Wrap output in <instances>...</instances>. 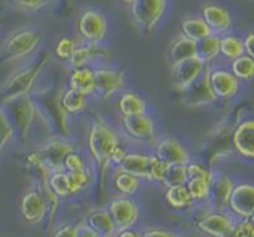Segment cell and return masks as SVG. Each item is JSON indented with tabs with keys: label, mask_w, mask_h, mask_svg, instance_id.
I'll return each instance as SVG.
<instances>
[{
	"label": "cell",
	"mask_w": 254,
	"mask_h": 237,
	"mask_svg": "<svg viewBox=\"0 0 254 237\" xmlns=\"http://www.w3.org/2000/svg\"><path fill=\"white\" fill-rule=\"evenodd\" d=\"M121 143L122 139L119 133L108 119L102 115H95L92 118L87 134V149L98 166L100 186L103 191L106 189V176L109 169L114 166V156Z\"/></svg>",
	"instance_id": "obj_1"
},
{
	"label": "cell",
	"mask_w": 254,
	"mask_h": 237,
	"mask_svg": "<svg viewBox=\"0 0 254 237\" xmlns=\"http://www.w3.org/2000/svg\"><path fill=\"white\" fill-rule=\"evenodd\" d=\"M50 50H39L35 56L20 63L0 86V105L29 95L51 61Z\"/></svg>",
	"instance_id": "obj_2"
},
{
	"label": "cell",
	"mask_w": 254,
	"mask_h": 237,
	"mask_svg": "<svg viewBox=\"0 0 254 237\" xmlns=\"http://www.w3.org/2000/svg\"><path fill=\"white\" fill-rule=\"evenodd\" d=\"M63 87L56 81L37 83L31 92V98L37 106L39 121L56 133V136L68 137V115L61 105Z\"/></svg>",
	"instance_id": "obj_3"
},
{
	"label": "cell",
	"mask_w": 254,
	"mask_h": 237,
	"mask_svg": "<svg viewBox=\"0 0 254 237\" xmlns=\"http://www.w3.org/2000/svg\"><path fill=\"white\" fill-rule=\"evenodd\" d=\"M45 31L37 25H23L12 31L0 45V64H20L41 50Z\"/></svg>",
	"instance_id": "obj_4"
},
{
	"label": "cell",
	"mask_w": 254,
	"mask_h": 237,
	"mask_svg": "<svg viewBox=\"0 0 254 237\" xmlns=\"http://www.w3.org/2000/svg\"><path fill=\"white\" fill-rule=\"evenodd\" d=\"M76 31L81 42L103 44L109 32L106 13L98 7H87L81 10L76 20Z\"/></svg>",
	"instance_id": "obj_5"
},
{
	"label": "cell",
	"mask_w": 254,
	"mask_h": 237,
	"mask_svg": "<svg viewBox=\"0 0 254 237\" xmlns=\"http://www.w3.org/2000/svg\"><path fill=\"white\" fill-rule=\"evenodd\" d=\"M167 6L169 0H135L129 6L134 25L145 35L153 34L164 18Z\"/></svg>",
	"instance_id": "obj_6"
},
{
	"label": "cell",
	"mask_w": 254,
	"mask_h": 237,
	"mask_svg": "<svg viewBox=\"0 0 254 237\" xmlns=\"http://www.w3.org/2000/svg\"><path fill=\"white\" fill-rule=\"evenodd\" d=\"M1 106L4 108L6 114L12 121V124L16 130V136L22 141H26L32 127H34V122L39 119L37 106L34 103V99L31 98V93L20 96L18 99H13Z\"/></svg>",
	"instance_id": "obj_7"
},
{
	"label": "cell",
	"mask_w": 254,
	"mask_h": 237,
	"mask_svg": "<svg viewBox=\"0 0 254 237\" xmlns=\"http://www.w3.org/2000/svg\"><path fill=\"white\" fill-rule=\"evenodd\" d=\"M119 127L127 139L137 144L154 146L158 139L156 121L148 112L134 117H119Z\"/></svg>",
	"instance_id": "obj_8"
},
{
	"label": "cell",
	"mask_w": 254,
	"mask_h": 237,
	"mask_svg": "<svg viewBox=\"0 0 254 237\" xmlns=\"http://www.w3.org/2000/svg\"><path fill=\"white\" fill-rule=\"evenodd\" d=\"M96 93L95 98L108 100L119 95L125 89V72L109 64H100L95 67Z\"/></svg>",
	"instance_id": "obj_9"
},
{
	"label": "cell",
	"mask_w": 254,
	"mask_h": 237,
	"mask_svg": "<svg viewBox=\"0 0 254 237\" xmlns=\"http://www.w3.org/2000/svg\"><path fill=\"white\" fill-rule=\"evenodd\" d=\"M74 150H77L76 144L63 136H51L38 149L39 155L51 172L64 169V160L67 155Z\"/></svg>",
	"instance_id": "obj_10"
},
{
	"label": "cell",
	"mask_w": 254,
	"mask_h": 237,
	"mask_svg": "<svg viewBox=\"0 0 254 237\" xmlns=\"http://www.w3.org/2000/svg\"><path fill=\"white\" fill-rule=\"evenodd\" d=\"M108 211L115 223L118 232L135 227L141 216L139 205L137 202L131 197L124 195L114 198L108 205Z\"/></svg>",
	"instance_id": "obj_11"
},
{
	"label": "cell",
	"mask_w": 254,
	"mask_h": 237,
	"mask_svg": "<svg viewBox=\"0 0 254 237\" xmlns=\"http://www.w3.org/2000/svg\"><path fill=\"white\" fill-rule=\"evenodd\" d=\"M20 214L29 224H41L50 214V205L41 188H31L20 198Z\"/></svg>",
	"instance_id": "obj_12"
},
{
	"label": "cell",
	"mask_w": 254,
	"mask_h": 237,
	"mask_svg": "<svg viewBox=\"0 0 254 237\" xmlns=\"http://www.w3.org/2000/svg\"><path fill=\"white\" fill-rule=\"evenodd\" d=\"M209 75H211V67L206 66L203 73L197 79L193 80L183 92H180L183 102L188 106H203L218 100L215 92L211 86Z\"/></svg>",
	"instance_id": "obj_13"
},
{
	"label": "cell",
	"mask_w": 254,
	"mask_h": 237,
	"mask_svg": "<svg viewBox=\"0 0 254 237\" xmlns=\"http://www.w3.org/2000/svg\"><path fill=\"white\" fill-rule=\"evenodd\" d=\"M111 51L103 44H89L78 41L77 48L74 50L71 59L68 60L70 69L92 66L96 67L100 64H108L111 60Z\"/></svg>",
	"instance_id": "obj_14"
},
{
	"label": "cell",
	"mask_w": 254,
	"mask_h": 237,
	"mask_svg": "<svg viewBox=\"0 0 254 237\" xmlns=\"http://www.w3.org/2000/svg\"><path fill=\"white\" fill-rule=\"evenodd\" d=\"M153 147H154L153 155L169 166L188 164L190 161L189 150L175 137L166 136V137L157 139Z\"/></svg>",
	"instance_id": "obj_15"
},
{
	"label": "cell",
	"mask_w": 254,
	"mask_h": 237,
	"mask_svg": "<svg viewBox=\"0 0 254 237\" xmlns=\"http://www.w3.org/2000/svg\"><path fill=\"white\" fill-rule=\"evenodd\" d=\"M206 66L208 64L202 63L197 57L183 60L170 66V76H172L173 87L179 92H183L193 80L197 79L203 73Z\"/></svg>",
	"instance_id": "obj_16"
},
{
	"label": "cell",
	"mask_w": 254,
	"mask_h": 237,
	"mask_svg": "<svg viewBox=\"0 0 254 237\" xmlns=\"http://www.w3.org/2000/svg\"><path fill=\"white\" fill-rule=\"evenodd\" d=\"M230 211L241 220H254V185L253 183H238L234 185L231 192Z\"/></svg>",
	"instance_id": "obj_17"
},
{
	"label": "cell",
	"mask_w": 254,
	"mask_h": 237,
	"mask_svg": "<svg viewBox=\"0 0 254 237\" xmlns=\"http://www.w3.org/2000/svg\"><path fill=\"white\" fill-rule=\"evenodd\" d=\"M234 189V182L225 173H214L209 183L208 201L214 211H224L228 208L231 192Z\"/></svg>",
	"instance_id": "obj_18"
},
{
	"label": "cell",
	"mask_w": 254,
	"mask_h": 237,
	"mask_svg": "<svg viewBox=\"0 0 254 237\" xmlns=\"http://www.w3.org/2000/svg\"><path fill=\"white\" fill-rule=\"evenodd\" d=\"M202 18L215 35H225L233 28V16L227 7L216 3H208L202 7Z\"/></svg>",
	"instance_id": "obj_19"
},
{
	"label": "cell",
	"mask_w": 254,
	"mask_h": 237,
	"mask_svg": "<svg viewBox=\"0 0 254 237\" xmlns=\"http://www.w3.org/2000/svg\"><path fill=\"white\" fill-rule=\"evenodd\" d=\"M209 80L218 99L230 100L235 98L240 92V80L235 78L231 70L211 69Z\"/></svg>",
	"instance_id": "obj_20"
},
{
	"label": "cell",
	"mask_w": 254,
	"mask_h": 237,
	"mask_svg": "<svg viewBox=\"0 0 254 237\" xmlns=\"http://www.w3.org/2000/svg\"><path fill=\"white\" fill-rule=\"evenodd\" d=\"M234 218L230 214H225L224 211H214L211 214H206L197 223L196 227L199 232L212 237H224L227 233L231 232L234 227Z\"/></svg>",
	"instance_id": "obj_21"
},
{
	"label": "cell",
	"mask_w": 254,
	"mask_h": 237,
	"mask_svg": "<svg viewBox=\"0 0 254 237\" xmlns=\"http://www.w3.org/2000/svg\"><path fill=\"white\" fill-rule=\"evenodd\" d=\"M235 152L246 158H254V119H244L233 133Z\"/></svg>",
	"instance_id": "obj_22"
},
{
	"label": "cell",
	"mask_w": 254,
	"mask_h": 237,
	"mask_svg": "<svg viewBox=\"0 0 254 237\" xmlns=\"http://www.w3.org/2000/svg\"><path fill=\"white\" fill-rule=\"evenodd\" d=\"M68 87L81 92L89 98H95L96 93V80H95V67L86 66L70 69L68 75Z\"/></svg>",
	"instance_id": "obj_23"
},
{
	"label": "cell",
	"mask_w": 254,
	"mask_h": 237,
	"mask_svg": "<svg viewBox=\"0 0 254 237\" xmlns=\"http://www.w3.org/2000/svg\"><path fill=\"white\" fill-rule=\"evenodd\" d=\"M150 163H151V155H145L139 152H128L127 156L122 158V161L115 169L131 173L141 180L142 179L150 180Z\"/></svg>",
	"instance_id": "obj_24"
},
{
	"label": "cell",
	"mask_w": 254,
	"mask_h": 237,
	"mask_svg": "<svg viewBox=\"0 0 254 237\" xmlns=\"http://www.w3.org/2000/svg\"><path fill=\"white\" fill-rule=\"evenodd\" d=\"M119 117H134L148 112V102L135 90H122L118 98Z\"/></svg>",
	"instance_id": "obj_25"
},
{
	"label": "cell",
	"mask_w": 254,
	"mask_h": 237,
	"mask_svg": "<svg viewBox=\"0 0 254 237\" xmlns=\"http://www.w3.org/2000/svg\"><path fill=\"white\" fill-rule=\"evenodd\" d=\"M93 232H96L99 237H115L118 230L115 227V223L111 217L108 208H96L92 210L84 221Z\"/></svg>",
	"instance_id": "obj_26"
},
{
	"label": "cell",
	"mask_w": 254,
	"mask_h": 237,
	"mask_svg": "<svg viewBox=\"0 0 254 237\" xmlns=\"http://www.w3.org/2000/svg\"><path fill=\"white\" fill-rule=\"evenodd\" d=\"M192 57H196V41L180 34L170 42L167 50V60L170 66Z\"/></svg>",
	"instance_id": "obj_27"
},
{
	"label": "cell",
	"mask_w": 254,
	"mask_h": 237,
	"mask_svg": "<svg viewBox=\"0 0 254 237\" xmlns=\"http://www.w3.org/2000/svg\"><path fill=\"white\" fill-rule=\"evenodd\" d=\"M89 102H90V98L83 95L78 90H74L71 87H67L63 90L61 105L68 117H77V115L84 114L89 108Z\"/></svg>",
	"instance_id": "obj_28"
},
{
	"label": "cell",
	"mask_w": 254,
	"mask_h": 237,
	"mask_svg": "<svg viewBox=\"0 0 254 237\" xmlns=\"http://www.w3.org/2000/svg\"><path fill=\"white\" fill-rule=\"evenodd\" d=\"M48 185L53 189V192L61 199V198H71L78 195L77 188L73 183V179L70 173L64 169L61 170H54L50 173L48 178Z\"/></svg>",
	"instance_id": "obj_29"
},
{
	"label": "cell",
	"mask_w": 254,
	"mask_h": 237,
	"mask_svg": "<svg viewBox=\"0 0 254 237\" xmlns=\"http://www.w3.org/2000/svg\"><path fill=\"white\" fill-rule=\"evenodd\" d=\"M164 198H166V202L169 204V207H172L173 210H177V211L188 210L195 204V201L192 199L188 188H186V183L167 186Z\"/></svg>",
	"instance_id": "obj_30"
},
{
	"label": "cell",
	"mask_w": 254,
	"mask_h": 237,
	"mask_svg": "<svg viewBox=\"0 0 254 237\" xmlns=\"http://www.w3.org/2000/svg\"><path fill=\"white\" fill-rule=\"evenodd\" d=\"M180 31L185 37L193 41L202 40L212 34L202 16H186L180 23Z\"/></svg>",
	"instance_id": "obj_31"
},
{
	"label": "cell",
	"mask_w": 254,
	"mask_h": 237,
	"mask_svg": "<svg viewBox=\"0 0 254 237\" xmlns=\"http://www.w3.org/2000/svg\"><path fill=\"white\" fill-rule=\"evenodd\" d=\"M112 183H114V188H115V191L119 195L132 197V195L137 194L139 186H141V179L131 175V173H127V172H122L119 169H115Z\"/></svg>",
	"instance_id": "obj_32"
},
{
	"label": "cell",
	"mask_w": 254,
	"mask_h": 237,
	"mask_svg": "<svg viewBox=\"0 0 254 237\" xmlns=\"http://www.w3.org/2000/svg\"><path fill=\"white\" fill-rule=\"evenodd\" d=\"M219 44L221 37L215 34H211L202 40L196 41V57L202 63L209 64L219 56Z\"/></svg>",
	"instance_id": "obj_33"
},
{
	"label": "cell",
	"mask_w": 254,
	"mask_h": 237,
	"mask_svg": "<svg viewBox=\"0 0 254 237\" xmlns=\"http://www.w3.org/2000/svg\"><path fill=\"white\" fill-rule=\"evenodd\" d=\"M243 54H244V41L241 40L240 37L230 35V34L221 35L219 56L233 61V60L238 59Z\"/></svg>",
	"instance_id": "obj_34"
},
{
	"label": "cell",
	"mask_w": 254,
	"mask_h": 237,
	"mask_svg": "<svg viewBox=\"0 0 254 237\" xmlns=\"http://www.w3.org/2000/svg\"><path fill=\"white\" fill-rule=\"evenodd\" d=\"M231 72L238 80L254 79V60L247 54L240 56L231 61Z\"/></svg>",
	"instance_id": "obj_35"
},
{
	"label": "cell",
	"mask_w": 254,
	"mask_h": 237,
	"mask_svg": "<svg viewBox=\"0 0 254 237\" xmlns=\"http://www.w3.org/2000/svg\"><path fill=\"white\" fill-rule=\"evenodd\" d=\"M15 137H16V130L9 115L6 114L4 108L0 105V155L12 143V140H15Z\"/></svg>",
	"instance_id": "obj_36"
},
{
	"label": "cell",
	"mask_w": 254,
	"mask_h": 237,
	"mask_svg": "<svg viewBox=\"0 0 254 237\" xmlns=\"http://www.w3.org/2000/svg\"><path fill=\"white\" fill-rule=\"evenodd\" d=\"M209 183L211 180L203 178H189L186 182V188L195 202H206L209 195Z\"/></svg>",
	"instance_id": "obj_37"
},
{
	"label": "cell",
	"mask_w": 254,
	"mask_h": 237,
	"mask_svg": "<svg viewBox=\"0 0 254 237\" xmlns=\"http://www.w3.org/2000/svg\"><path fill=\"white\" fill-rule=\"evenodd\" d=\"M56 0H7V3L19 10V12H25V13H35L39 10H44L45 7L51 6Z\"/></svg>",
	"instance_id": "obj_38"
},
{
	"label": "cell",
	"mask_w": 254,
	"mask_h": 237,
	"mask_svg": "<svg viewBox=\"0 0 254 237\" xmlns=\"http://www.w3.org/2000/svg\"><path fill=\"white\" fill-rule=\"evenodd\" d=\"M188 169L186 164H175V166H169L167 173L164 176L163 185L167 186H175V185H185L188 182Z\"/></svg>",
	"instance_id": "obj_39"
},
{
	"label": "cell",
	"mask_w": 254,
	"mask_h": 237,
	"mask_svg": "<svg viewBox=\"0 0 254 237\" xmlns=\"http://www.w3.org/2000/svg\"><path fill=\"white\" fill-rule=\"evenodd\" d=\"M78 41L74 38H68V37H63L57 41L56 47H54V56L64 63H68V60L71 59L74 50L77 48Z\"/></svg>",
	"instance_id": "obj_40"
},
{
	"label": "cell",
	"mask_w": 254,
	"mask_h": 237,
	"mask_svg": "<svg viewBox=\"0 0 254 237\" xmlns=\"http://www.w3.org/2000/svg\"><path fill=\"white\" fill-rule=\"evenodd\" d=\"M83 169H87V161H86L84 156L78 150L68 153L64 160V170L76 172V170H83Z\"/></svg>",
	"instance_id": "obj_41"
},
{
	"label": "cell",
	"mask_w": 254,
	"mask_h": 237,
	"mask_svg": "<svg viewBox=\"0 0 254 237\" xmlns=\"http://www.w3.org/2000/svg\"><path fill=\"white\" fill-rule=\"evenodd\" d=\"M224 237H254V220L235 221L234 227Z\"/></svg>",
	"instance_id": "obj_42"
},
{
	"label": "cell",
	"mask_w": 254,
	"mask_h": 237,
	"mask_svg": "<svg viewBox=\"0 0 254 237\" xmlns=\"http://www.w3.org/2000/svg\"><path fill=\"white\" fill-rule=\"evenodd\" d=\"M169 164H166L164 161H161L160 158H157L154 155H151V163H150V182H157V183H163L164 176L167 173Z\"/></svg>",
	"instance_id": "obj_43"
},
{
	"label": "cell",
	"mask_w": 254,
	"mask_h": 237,
	"mask_svg": "<svg viewBox=\"0 0 254 237\" xmlns=\"http://www.w3.org/2000/svg\"><path fill=\"white\" fill-rule=\"evenodd\" d=\"M186 169H188V176H189V178H203L211 180V179H212V175H214L208 167H205V166L200 164V163L192 161V160L186 164Z\"/></svg>",
	"instance_id": "obj_44"
},
{
	"label": "cell",
	"mask_w": 254,
	"mask_h": 237,
	"mask_svg": "<svg viewBox=\"0 0 254 237\" xmlns=\"http://www.w3.org/2000/svg\"><path fill=\"white\" fill-rule=\"evenodd\" d=\"M78 226H73V224H65L61 226L54 232L53 237H77Z\"/></svg>",
	"instance_id": "obj_45"
},
{
	"label": "cell",
	"mask_w": 254,
	"mask_h": 237,
	"mask_svg": "<svg viewBox=\"0 0 254 237\" xmlns=\"http://www.w3.org/2000/svg\"><path fill=\"white\" fill-rule=\"evenodd\" d=\"M142 237H182L170 232V230H164V229H158V227H153L148 229L142 233Z\"/></svg>",
	"instance_id": "obj_46"
},
{
	"label": "cell",
	"mask_w": 254,
	"mask_h": 237,
	"mask_svg": "<svg viewBox=\"0 0 254 237\" xmlns=\"http://www.w3.org/2000/svg\"><path fill=\"white\" fill-rule=\"evenodd\" d=\"M243 41H244V54H247L254 60V32H250Z\"/></svg>",
	"instance_id": "obj_47"
},
{
	"label": "cell",
	"mask_w": 254,
	"mask_h": 237,
	"mask_svg": "<svg viewBox=\"0 0 254 237\" xmlns=\"http://www.w3.org/2000/svg\"><path fill=\"white\" fill-rule=\"evenodd\" d=\"M77 237H99V235L96 232H93L86 223H81V224H78Z\"/></svg>",
	"instance_id": "obj_48"
},
{
	"label": "cell",
	"mask_w": 254,
	"mask_h": 237,
	"mask_svg": "<svg viewBox=\"0 0 254 237\" xmlns=\"http://www.w3.org/2000/svg\"><path fill=\"white\" fill-rule=\"evenodd\" d=\"M115 237H142V233H139L138 230H135V229L132 227V229H127V230L118 232Z\"/></svg>",
	"instance_id": "obj_49"
},
{
	"label": "cell",
	"mask_w": 254,
	"mask_h": 237,
	"mask_svg": "<svg viewBox=\"0 0 254 237\" xmlns=\"http://www.w3.org/2000/svg\"><path fill=\"white\" fill-rule=\"evenodd\" d=\"M3 25H4V15L0 12V34H1V29H3Z\"/></svg>",
	"instance_id": "obj_50"
},
{
	"label": "cell",
	"mask_w": 254,
	"mask_h": 237,
	"mask_svg": "<svg viewBox=\"0 0 254 237\" xmlns=\"http://www.w3.org/2000/svg\"><path fill=\"white\" fill-rule=\"evenodd\" d=\"M118 1H121L122 4H128V6H131L135 0H118Z\"/></svg>",
	"instance_id": "obj_51"
}]
</instances>
